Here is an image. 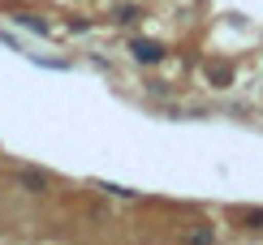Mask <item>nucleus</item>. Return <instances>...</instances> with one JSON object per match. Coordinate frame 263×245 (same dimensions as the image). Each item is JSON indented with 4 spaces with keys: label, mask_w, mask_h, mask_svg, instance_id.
Here are the masks:
<instances>
[{
    "label": "nucleus",
    "mask_w": 263,
    "mask_h": 245,
    "mask_svg": "<svg viewBox=\"0 0 263 245\" xmlns=\"http://www.w3.org/2000/svg\"><path fill=\"white\" fill-rule=\"evenodd\" d=\"M129 52H134L138 65H160L164 60V43H156V39H129Z\"/></svg>",
    "instance_id": "nucleus-1"
},
{
    "label": "nucleus",
    "mask_w": 263,
    "mask_h": 245,
    "mask_svg": "<svg viewBox=\"0 0 263 245\" xmlns=\"http://www.w3.org/2000/svg\"><path fill=\"white\" fill-rule=\"evenodd\" d=\"M207 77H212L216 91H224V86L233 82V69H229V65H220V60H212V65H207Z\"/></svg>",
    "instance_id": "nucleus-2"
},
{
    "label": "nucleus",
    "mask_w": 263,
    "mask_h": 245,
    "mask_svg": "<svg viewBox=\"0 0 263 245\" xmlns=\"http://www.w3.org/2000/svg\"><path fill=\"white\" fill-rule=\"evenodd\" d=\"M242 219H246V228H263V211H242Z\"/></svg>",
    "instance_id": "nucleus-5"
},
{
    "label": "nucleus",
    "mask_w": 263,
    "mask_h": 245,
    "mask_svg": "<svg viewBox=\"0 0 263 245\" xmlns=\"http://www.w3.org/2000/svg\"><path fill=\"white\" fill-rule=\"evenodd\" d=\"M17 22H22V26H30V30H39V35H48V22H39V17H26V13H22Z\"/></svg>",
    "instance_id": "nucleus-4"
},
{
    "label": "nucleus",
    "mask_w": 263,
    "mask_h": 245,
    "mask_svg": "<svg viewBox=\"0 0 263 245\" xmlns=\"http://www.w3.org/2000/svg\"><path fill=\"white\" fill-rule=\"evenodd\" d=\"M17 181H22V185H26V189H30V194H43V189H48V176H43V172H22V176H17Z\"/></svg>",
    "instance_id": "nucleus-3"
},
{
    "label": "nucleus",
    "mask_w": 263,
    "mask_h": 245,
    "mask_svg": "<svg viewBox=\"0 0 263 245\" xmlns=\"http://www.w3.org/2000/svg\"><path fill=\"white\" fill-rule=\"evenodd\" d=\"M134 17H138V9H134V5H129V9H117V22H134Z\"/></svg>",
    "instance_id": "nucleus-6"
}]
</instances>
